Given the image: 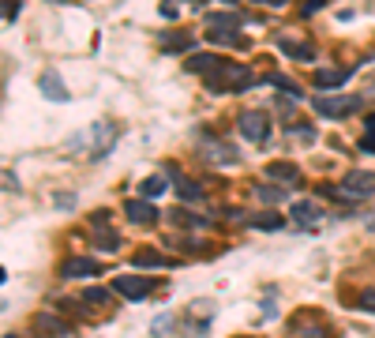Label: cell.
Masks as SVG:
<instances>
[{
	"label": "cell",
	"mask_w": 375,
	"mask_h": 338,
	"mask_svg": "<svg viewBox=\"0 0 375 338\" xmlns=\"http://www.w3.org/2000/svg\"><path fill=\"white\" fill-rule=\"evenodd\" d=\"M38 87H42V94L49 98V102H68L72 94H68V87H64V80H60V75L57 72H42V83H38Z\"/></svg>",
	"instance_id": "obj_13"
},
{
	"label": "cell",
	"mask_w": 375,
	"mask_h": 338,
	"mask_svg": "<svg viewBox=\"0 0 375 338\" xmlns=\"http://www.w3.org/2000/svg\"><path fill=\"white\" fill-rule=\"evenodd\" d=\"M323 8H327V0H300V16H315Z\"/></svg>",
	"instance_id": "obj_27"
},
{
	"label": "cell",
	"mask_w": 375,
	"mask_h": 338,
	"mask_svg": "<svg viewBox=\"0 0 375 338\" xmlns=\"http://www.w3.org/2000/svg\"><path fill=\"white\" fill-rule=\"evenodd\" d=\"M90 241L98 244L102 252H116V249H120V237H116L113 229H94V233H90Z\"/></svg>",
	"instance_id": "obj_20"
},
{
	"label": "cell",
	"mask_w": 375,
	"mask_h": 338,
	"mask_svg": "<svg viewBox=\"0 0 375 338\" xmlns=\"http://www.w3.org/2000/svg\"><path fill=\"white\" fill-rule=\"evenodd\" d=\"M165 185H169V173H154V177H146L143 185H139V196H146V200H151V196H162Z\"/></svg>",
	"instance_id": "obj_18"
},
{
	"label": "cell",
	"mask_w": 375,
	"mask_h": 338,
	"mask_svg": "<svg viewBox=\"0 0 375 338\" xmlns=\"http://www.w3.org/2000/svg\"><path fill=\"white\" fill-rule=\"evenodd\" d=\"M113 136H116V128L98 121V124L83 128V132H75L72 143H64V154H75V158H87V162H102L113 151Z\"/></svg>",
	"instance_id": "obj_1"
},
{
	"label": "cell",
	"mask_w": 375,
	"mask_h": 338,
	"mask_svg": "<svg viewBox=\"0 0 375 338\" xmlns=\"http://www.w3.org/2000/svg\"><path fill=\"white\" fill-rule=\"evenodd\" d=\"M281 53L304 64H315V45L312 42H293V38H281Z\"/></svg>",
	"instance_id": "obj_14"
},
{
	"label": "cell",
	"mask_w": 375,
	"mask_h": 338,
	"mask_svg": "<svg viewBox=\"0 0 375 338\" xmlns=\"http://www.w3.org/2000/svg\"><path fill=\"white\" fill-rule=\"evenodd\" d=\"M360 106H364V102H360L357 94H345V98H327V94H319V98H315V113L327 116V121H342V116L357 113Z\"/></svg>",
	"instance_id": "obj_6"
},
{
	"label": "cell",
	"mask_w": 375,
	"mask_h": 338,
	"mask_svg": "<svg viewBox=\"0 0 375 338\" xmlns=\"http://www.w3.org/2000/svg\"><path fill=\"white\" fill-rule=\"evenodd\" d=\"M192 45H195V38L188 31H165L162 34V49H165V53H184V49H192Z\"/></svg>",
	"instance_id": "obj_15"
},
{
	"label": "cell",
	"mask_w": 375,
	"mask_h": 338,
	"mask_svg": "<svg viewBox=\"0 0 375 338\" xmlns=\"http://www.w3.org/2000/svg\"><path fill=\"white\" fill-rule=\"evenodd\" d=\"M266 177L271 180H278V185H289V188H300V169L293 165V162H271L266 165Z\"/></svg>",
	"instance_id": "obj_12"
},
{
	"label": "cell",
	"mask_w": 375,
	"mask_h": 338,
	"mask_svg": "<svg viewBox=\"0 0 375 338\" xmlns=\"http://www.w3.org/2000/svg\"><path fill=\"white\" fill-rule=\"evenodd\" d=\"M83 301H87L90 308H109V305H113V297H109V290H87V293H83Z\"/></svg>",
	"instance_id": "obj_25"
},
{
	"label": "cell",
	"mask_w": 375,
	"mask_h": 338,
	"mask_svg": "<svg viewBox=\"0 0 375 338\" xmlns=\"http://www.w3.org/2000/svg\"><path fill=\"white\" fill-rule=\"evenodd\" d=\"M207 19H210V31H240V23H244L240 16H233V11L229 16H207Z\"/></svg>",
	"instance_id": "obj_23"
},
{
	"label": "cell",
	"mask_w": 375,
	"mask_h": 338,
	"mask_svg": "<svg viewBox=\"0 0 375 338\" xmlns=\"http://www.w3.org/2000/svg\"><path fill=\"white\" fill-rule=\"evenodd\" d=\"M60 275L64 278H94V275H102V259L75 256V259H68V263L60 267Z\"/></svg>",
	"instance_id": "obj_10"
},
{
	"label": "cell",
	"mask_w": 375,
	"mask_h": 338,
	"mask_svg": "<svg viewBox=\"0 0 375 338\" xmlns=\"http://www.w3.org/2000/svg\"><path fill=\"white\" fill-rule=\"evenodd\" d=\"M136 267H165V263H173V259H165L162 252H151V249H143V252H136V259H131Z\"/></svg>",
	"instance_id": "obj_22"
},
{
	"label": "cell",
	"mask_w": 375,
	"mask_h": 338,
	"mask_svg": "<svg viewBox=\"0 0 375 338\" xmlns=\"http://www.w3.org/2000/svg\"><path fill=\"white\" fill-rule=\"evenodd\" d=\"M4 192H19V180L11 177V169H4Z\"/></svg>",
	"instance_id": "obj_33"
},
{
	"label": "cell",
	"mask_w": 375,
	"mask_h": 338,
	"mask_svg": "<svg viewBox=\"0 0 375 338\" xmlns=\"http://www.w3.org/2000/svg\"><path fill=\"white\" fill-rule=\"evenodd\" d=\"M251 226L263 229V233H278V229H286V218L278 211H263V214H251Z\"/></svg>",
	"instance_id": "obj_17"
},
{
	"label": "cell",
	"mask_w": 375,
	"mask_h": 338,
	"mask_svg": "<svg viewBox=\"0 0 375 338\" xmlns=\"http://www.w3.org/2000/svg\"><path fill=\"white\" fill-rule=\"evenodd\" d=\"M124 214H128L136 226H154V222H158V211H154V203L146 200V196L128 200V203H124Z\"/></svg>",
	"instance_id": "obj_11"
},
{
	"label": "cell",
	"mask_w": 375,
	"mask_h": 338,
	"mask_svg": "<svg viewBox=\"0 0 375 338\" xmlns=\"http://www.w3.org/2000/svg\"><path fill=\"white\" fill-rule=\"evenodd\" d=\"M165 169H169V180H173V188H177V196L184 203H199V200H203V188H199L192 177H184L177 165H165Z\"/></svg>",
	"instance_id": "obj_9"
},
{
	"label": "cell",
	"mask_w": 375,
	"mask_h": 338,
	"mask_svg": "<svg viewBox=\"0 0 375 338\" xmlns=\"http://www.w3.org/2000/svg\"><path fill=\"white\" fill-rule=\"evenodd\" d=\"M271 83H274L278 90H286L289 98H300V87H297V83H289L286 75H271Z\"/></svg>",
	"instance_id": "obj_26"
},
{
	"label": "cell",
	"mask_w": 375,
	"mask_h": 338,
	"mask_svg": "<svg viewBox=\"0 0 375 338\" xmlns=\"http://www.w3.org/2000/svg\"><path fill=\"white\" fill-rule=\"evenodd\" d=\"M259 4H271V8H286V0H259Z\"/></svg>",
	"instance_id": "obj_34"
},
{
	"label": "cell",
	"mask_w": 375,
	"mask_h": 338,
	"mask_svg": "<svg viewBox=\"0 0 375 338\" xmlns=\"http://www.w3.org/2000/svg\"><path fill=\"white\" fill-rule=\"evenodd\" d=\"M207 87L218 90V94H222V90H225V94H237V90L256 87V72L244 68V64H222V68L207 80Z\"/></svg>",
	"instance_id": "obj_2"
},
{
	"label": "cell",
	"mask_w": 375,
	"mask_h": 338,
	"mask_svg": "<svg viewBox=\"0 0 375 338\" xmlns=\"http://www.w3.org/2000/svg\"><path fill=\"white\" fill-rule=\"evenodd\" d=\"M19 16V0H4V23H16Z\"/></svg>",
	"instance_id": "obj_30"
},
{
	"label": "cell",
	"mask_w": 375,
	"mask_h": 338,
	"mask_svg": "<svg viewBox=\"0 0 375 338\" xmlns=\"http://www.w3.org/2000/svg\"><path fill=\"white\" fill-rule=\"evenodd\" d=\"M357 305L364 308V312H375V290H360V297H357Z\"/></svg>",
	"instance_id": "obj_28"
},
{
	"label": "cell",
	"mask_w": 375,
	"mask_h": 338,
	"mask_svg": "<svg viewBox=\"0 0 375 338\" xmlns=\"http://www.w3.org/2000/svg\"><path fill=\"white\" fill-rule=\"evenodd\" d=\"M342 83H345V72H330V68L315 72V87H319V90H338Z\"/></svg>",
	"instance_id": "obj_21"
},
{
	"label": "cell",
	"mask_w": 375,
	"mask_h": 338,
	"mask_svg": "<svg viewBox=\"0 0 375 338\" xmlns=\"http://www.w3.org/2000/svg\"><path fill=\"white\" fill-rule=\"evenodd\" d=\"M237 128H240V136L251 139V143H271V116H266L263 109H244L237 116Z\"/></svg>",
	"instance_id": "obj_3"
},
{
	"label": "cell",
	"mask_w": 375,
	"mask_h": 338,
	"mask_svg": "<svg viewBox=\"0 0 375 338\" xmlns=\"http://www.w3.org/2000/svg\"><path fill=\"white\" fill-rule=\"evenodd\" d=\"M57 207H60V211H68V207H75V196H72V192H60V196H57Z\"/></svg>",
	"instance_id": "obj_31"
},
{
	"label": "cell",
	"mask_w": 375,
	"mask_h": 338,
	"mask_svg": "<svg viewBox=\"0 0 375 338\" xmlns=\"http://www.w3.org/2000/svg\"><path fill=\"white\" fill-rule=\"evenodd\" d=\"M289 218H293L300 229H308V233H315L319 226H323V211H319L312 200H297V203L289 207Z\"/></svg>",
	"instance_id": "obj_8"
},
{
	"label": "cell",
	"mask_w": 375,
	"mask_h": 338,
	"mask_svg": "<svg viewBox=\"0 0 375 338\" xmlns=\"http://www.w3.org/2000/svg\"><path fill=\"white\" fill-rule=\"evenodd\" d=\"M256 196L266 200V203H278V200H281V188H266V185H263V188H256Z\"/></svg>",
	"instance_id": "obj_29"
},
{
	"label": "cell",
	"mask_w": 375,
	"mask_h": 338,
	"mask_svg": "<svg viewBox=\"0 0 375 338\" xmlns=\"http://www.w3.org/2000/svg\"><path fill=\"white\" fill-rule=\"evenodd\" d=\"M113 290L124 297V301H146L151 290H154V282L139 278V275H120V278H113Z\"/></svg>",
	"instance_id": "obj_7"
},
{
	"label": "cell",
	"mask_w": 375,
	"mask_h": 338,
	"mask_svg": "<svg viewBox=\"0 0 375 338\" xmlns=\"http://www.w3.org/2000/svg\"><path fill=\"white\" fill-rule=\"evenodd\" d=\"M195 154L203 162H210V165H225V162H240V151L233 147V143H225V139H199L195 143Z\"/></svg>",
	"instance_id": "obj_5"
},
{
	"label": "cell",
	"mask_w": 375,
	"mask_h": 338,
	"mask_svg": "<svg viewBox=\"0 0 375 338\" xmlns=\"http://www.w3.org/2000/svg\"><path fill=\"white\" fill-rule=\"evenodd\" d=\"M151 334H154V338H173V334H177V320H173L169 312H162V316H154V323H151Z\"/></svg>",
	"instance_id": "obj_19"
},
{
	"label": "cell",
	"mask_w": 375,
	"mask_h": 338,
	"mask_svg": "<svg viewBox=\"0 0 375 338\" xmlns=\"http://www.w3.org/2000/svg\"><path fill=\"white\" fill-rule=\"evenodd\" d=\"M368 132H375V113L368 116Z\"/></svg>",
	"instance_id": "obj_35"
},
{
	"label": "cell",
	"mask_w": 375,
	"mask_h": 338,
	"mask_svg": "<svg viewBox=\"0 0 375 338\" xmlns=\"http://www.w3.org/2000/svg\"><path fill=\"white\" fill-rule=\"evenodd\" d=\"M225 4H233V0H225Z\"/></svg>",
	"instance_id": "obj_37"
},
{
	"label": "cell",
	"mask_w": 375,
	"mask_h": 338,
	"mask_svg": "<svg viewBox=\"0 0 375 338\" xmlns=\"http://www.w3.org/2000/svg\"><path fill=\"white\" fill-rule=\"evenodd\" d=\"M368 226H371V233H375V218H371V222H368Z\"/></svg>",
	"instance_id": "obj_36"
},
{
	"label": "cell",
	"mask_w": 375,
	"mask_h": 338,
	"mask_svg": "<svg viewBox=\"0 0 375 338\" xmlns=\"http://www.w3.org/2000/svg\"><path fill=\"white\" fill-rule=\"evenodd\" d=\"M222 57H214V53H195L192 60H188V72H195V75H214L222 68Z\"/></svg>",
	"instance_id": "obj_16"
},
{
	"label": "cell",
	"mask_w": 375,
	"mask_h": 338,
	"mask_svg": "<svg viewBox=\"0 0 375 338\" xmlns=\"http://www.w3.org/2000/svg\"><path fill=\"white\" fill-rule=\"evenodd\" d=\"M286 136H289V139H297V143H312V139H319L312 124H289V128H286Z\"/></svg>",
	"instance_id": "obj_24"
},
{
	"label": "cell",
	"mask_w": 375,
	"mask_h": 338,
	"mask_svg": "<svg viewBox=\"0 0 375 338\" xmlns=\"http://www.w3.org/2000/svg\"><path fill=\"white\" fill-rule=\"evenodd\" d=\"M338 196L353 200V203L375 196V173H368V169H353V173H345V180L338 185Z\"/></svg>",
	"instance_id": "obj_4"
},
{
	"label": "cell",
	"mask_w": 375,
	"mask_h": 338,
	"mask_svg": "<svg viewBox=\"0 0 375 338\" xmlns=\"http://www.w3.org/2000/svg\"><path fill=\"white\" fill-rule=\"evenodd\" d=\"M360 151H364V154H375V132H368L364 139H360Z\"/></svg>",
	"instance_id": "obj_32"
}]
</instances>
